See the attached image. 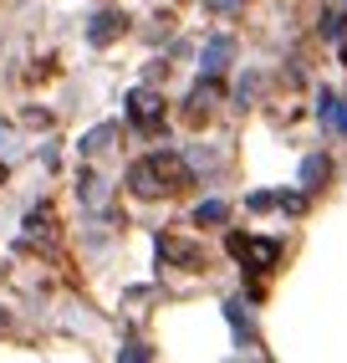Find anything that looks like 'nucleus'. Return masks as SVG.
I'll return each instance as SVG.
<instances>
[{"instance_id":"f257e3e1","label":"nucleus","mask_w":347,"mask_h":363,"mask_svg":"<svg viewBox=\"0 0 347 363\" xmlns=\"http://www.w3.org/2000/svg\"><path fill=\"white\" fill-rule=\"evenodd\" d=\"M189 184V169L174 159V154H154V159H138L128 169V189L143 200H154V195H169V189H184Z\"/></svg>"},{"instance_id":"f03ea898","label":"nucleus","mask_w":347,"mask_h":363,"mask_svg":"<svg viewBox=\"0 0 347 363\" xmlns=\"http://www.w3.org/2000/svg\"><path fill=\"white\" fill-rule=\"evenodd\" d=\"M133 123H143V128H159V118H164V103L154 98V92H133Z\"/></svg>"},{"instance_id":"7ed1b4c3","label":"nucleus","mask_w":347,"mask_h":363,"mask_svg":"<svg viewBox=\"0 0 347 363\" xmlns=\"http://www.w3.org/2000/svg\"><path fill=\"white\" fill-rule=\"evenodd\" d=\"M0 179H6V169H0Z\"/></svg>"}]
</instances>
